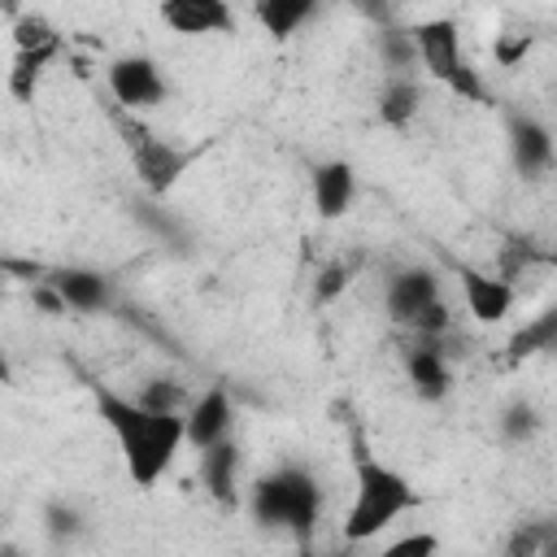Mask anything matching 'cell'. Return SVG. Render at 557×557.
I'll return each instance as SVG.
<instances>
[{
    "mask_svg": "<svg viewBox=\"0 0 557 557\" xmlns=\"http://www.w3.org/2000/svg\"><path fill=\"white\" fill-rule=\"evenodd\" d=\"M104 78H109L113 104H122L131 113H144L165 100V78L157 70V61H148V57H117V61H109Z\"/></svg>",
    "mask_w": 557,
    "mask_h": 557,
    "instance_id": "obj_6",
    "label": "cell"
},
{
    "mask_svg": "<svg viewBox=\"0 0 557 557\" xmlns=\"http://www.w3.org/2000/svg\"><path fill=\"white\" fill-rule=\"evenodd\" d=\"M405 366H409V379H413L418 396L440 400L448 392V366H444V348H435V335H418Z\"/></svg>",
    "mask_w": 557,
    "mask_h": 557,
    "instance_id": "obj_12",
    "label": "cell"
},
{
    "mask_svg": "<svg viewBox=\"0 0 557 557\" xmlns=\"http://www.w3.org/2000/svg\"><path fill=\"white\" fill-rule=\"evenodd\" d=\"M527 48H531V39H527V35L500 39V44H496V61H500V65H513L518 57H527Z\"/></svg>",
    "mask_w": 557,
    "mask_h": 557,
    "instance_id": "obj_23",
    "label": "cell"
},
{
    "mask_svg": "<svg viewBox=\"0 0 557 557\" xmlns=\"http://www.w3.org/2000/svg\"><path fill=\"white\" fill-rule=\"evenodd\" d=\"M178 400H183V387L178 383H165V379H157L139 396V405H148V409H178Z\"/></svg>",
    "mask_w": 557,
    "mask_h": 557,
    "instance_id": "obj_21",
    "label": "cell"
},
{
    "mask_svg": "<svg viewBox=\"0 0 557 557\" xmlns=\"http://www.w3.org/2000/svg\"><path fill=\"white\" fill-rule=\"evenodd\" d=\"M387 553H392V557H400V553H435V535H409V540H396Z\"/></svg>",
    "mask_w": 557,
    "mask_h": 557,
    "instance_id": "obj_24",
    "label": "cell"
},
{
    "mask_svg": "<svg viewBox=\"0 0 557 557\" xmlns=\"http://www.w3.org/2000/svg\"><path fill=\"white\" fill-rule=\"evenodd\" d=\"M313 4L318 0H252V13H257V22H261L265 35L287 39V35H296L309 22Z\"/></svg>",
    "mask_w": 557,
    "mask_h": 557,
    "instance_id": "obj_15",
    "label": "cell"
},
{
    "mask_svg": "<svg viewBox=\"0 0 557 557\" xmlns=\"http://www.w3.org/2000/svg\"><path fill=\"white\" fill-rule=\"evenodd\" d=\"M96 413L113 431L131 483L152 487L183 444V413L178 409H148V405L126 400V396L104 392V387H96Z\"/></svg>",
    "mask_w": 557,
    "mask_h": 557,
    "instance_id": "obj_1",
    "label": "cell"
},
{
    "mask_svg": "<svg viewBox=\"0 0 557 557\" xmlns=\"http://www.w3.org/2000/svg\"><path fill=\"white\" fill-rule=\"evenodd\" d=\"M113 126L122 131V144H126V152H131V165H135L139 183H144L152 196H165V191L183 178V170L191 165V152L165 144L161 135H152V131L139 122V113H131V109H122V104H113Z\"/></svg>",
    "mask_w": 557,
    "mask_h": 557,
    "instance_id": "obj_5",
    "label": "cell"
},
{
    "mask_svg": "<svg viewBox=\"0 0 557 557\" xmlns=\"http://www.w3.org/2000/svg\"><path fill=\"white\" fill-rule=\"evenodd\" d=\"M318 509H322L318 483L300 466H283V470L257 479V487H252V518L265 527H292L305 535L318 522Z\"/></svg>",
    "mask_w": 557,
    "mask_h": 557,
    "instance_id": "obj_4",
    "label": "cell"
},
{
    "mask_svg": "<svg viewBox=\"0 0 557 557\" xmlns=\"http://www.w3.org/2000/svg\"><path fill=\"white\" fill-rule=\"evenodd\" d=\"M57 52H61V39H57V44H44V48H17V52H13L9 96H13L17 104H30V100H35V87H39L44 70L57 61Z\"/></svg>",
    "mask_w": 557,
    "mask_h": 557,
    "instance_id": "obj_13",
    "label": "cell"
},
{
    "mask_svg": "<svg viewBox=\"0 0 557 557\" xmlns=\"http://www.w3.org/2000/svg\"><path fill=\"white\" fill-rule=\"evenodd\" d=\"M553 326H557V313H544L535 326L518 331V335H513V344H509V357L518 361V357H527V352H535V348H548V339H553Z\"/></svg>",
    "mask_w": 557,
    "mask_h": 557,
    "instance_id": "obj_20",
    "label": "cell"
},
{
    "mask_svg": "<svg viewBox=\"0 0 557 557\" xmlns=\"http://www.w3.org/2000/svg\"><path fill=\"white\" fill-rule=\"evenodd\" d=\"M431 300H440V287H435V274H426V270H405L387 283V318L392 322H413Z\"/></svg>",
    "mask_w": 557,
    "mask_h": 557,
    "instance_id": "obj_10",
    "label": "cell"
},
{
    "mask_svg": "<svg viewBox=\"0 0 557 557\" xmlns=\"http://www.w3.org/2000/svg\"><path fill=\"white\" fill-rule=\"evenodd\" d=\"M348 287V265H326L313 283V300H335Z\"/></svg>",
    "mask_w": 557,
    "mask_h": 557,
    "instance_id": "obj_22",
    "label": "cell"
},
{
    "mask_svg": "<svg viewBox=\"0 0 557 557\" xmlns=\"http://www.w3.org/2000/svg\"><path fill=\"white\" fill-rule=\"evenodd\" d=\"M513 161H518L522 174L548 170V161H553V139H548V131H544L540 122H531V117L513 122Z\"/></svg>",
    "mask_w": 557,
    "mask_h": 557,
    "instance_id": "obj_16",
    "label": "cell"
},
{
    "mask_svg": "<svg viewBox=\"0 0 557 557\" xmlns=\"http://www.w3.org/2000/svg\"><path fill=\"white\" fill-rule=\"evenodd\" d=\"M52 287H57V292H61V300H65V305H74V309H100V305L109 300L104 278H100V274H91V270H61V274L52 278Z\"/></svg>",
    "mask_w": 557,
    "mask_h": 557,
    "instance_id": "obj_17",
    "label": "cell"
},
{
    "mask_svg": "<svg viewBox=\"0 0 557 557\" xmlns=\"http://www.w3.org/2000/svg\"><path fill=\"white\" fill-rule=\"evenodd\" d=\"M352 191H357V178H352V165L348 161H322V165H313V209L326 222H335L339 213H348Z\"/></svg>",
    "mask_w": 557,
    "mask_h": 557,
    "instance_id": "obj_9",
    "label": "cell"
},
{
    "mask_svg": "<svg viewBox=\"0 0 557 557\" xmlns=\"http://www.w3.org/2000/svg\"><path fill=\"white\" fill-rule=\"evenodd\" d=\"M413 487L400 470L383 466L370 457L366 440L352 435V505L344 518V540L361 544L370 535H379L383 527H392L405 509H413Z\"/></svg>",
    "mask_w": 557,
    "mask_h": 557,
    "instance_id": "obj_2",
    "label": "cell"
},
{
    "mask_svg": "<svg viewBox=\"0 0 557 557\" xmlns=\"http://www.w3.org/2000/svg\"><path fill=\"white\" fill-rule=\"evenodd\" d=\"M457 278H461V292H466V309L479 318V322H500L513 305V287L505 278H487L470 265H453Z\"/></svg>",
    "mask_w": 557,
    "mask_h": 557,
    "instance_id": "obj_8",
    "label": "cell"
},
{
    "mask_svg": "<svg viewBox=\"0 0 557 557\" xmlns=\"http://www.w3.org/2000/svg\"><path fill=\"white\" fill-rule=\"evenodd\" d=\"M0 383H9V361L0 357Z\"/></svg>",
    "mask_w": 557,
    "mask_h": 557,
    "instance_id": "obj_26",
    "label": "cell"
},
{
    "mask_svg": "<svg viewBox=\"0 0 557 557\" xmlns=\"http://www.w3.org/2000/svg\"><path fill=\"white\" fill-rule=\"evenodd\" d=\"M413 113H418V87H413L409 78L387 83L383 96H379V117H383L387 126H405Z\"/></svg>",
    "mask_w": 557,
    "mask_h": 557,
    "instance_id": "obj_18",
    "label": "cell"
},
{
    "mask_svg": "<svg viewBox=\"0 0 557 557\" xmlns=\"http://www.w3.org/2000/svg\"><path fill=\"white\" fill-rule=\"evenodd\" d=\"M226 431H231V400H226L222 387H213V392H205V396L191 405V413L183 418V440H191L196 448H209V444H218Z\"/></svg>",
    "mask_w": 557,
    "mask_h": 557,
    "instance_id": "obj_11",
    "label": "cell"
},
{
    "mask_svg": "<svg viewBox=\"0 0 557 557\" xmlns=\"http://www.w3.org/2000/svg\"><path fill=\"white\" fill-rule=\"evenodd\" d=\"M531 426H535V422H531V409H527V405H513V409L505 413V431H509V435H527Z\"/></svg>",
    "mask_w": 557,
    "mask_h": 557,
    "instance_id": "obj_25",
    "label": "cell"
},
{
    "mask_svg": "<svg viewBox=\"0 0 557 557\" xmlns=\"http://www.w3.org/2000/svg\"><path fill=\"white\" fill-rule=\"evenodd\" d=\"M61 35L52 30V22L48 17H39V13H22L17 22H13V44L17 48H44V44H57Z\"/></svg>",
    "mask_w": 557,
    "mask_h": 557,
    "instance_id": "obj_19",
    "label": "cell"
},
{
    "mask_svg": "<svg viewBox=\"0 0 557 557\" xmlns=\"http://www.w3.org/2000/svg\"><path fill=\"white\" fill-rule=\"evenodd\" d=\"M161 22L174 35H231L235 26L226 0H161Z\"/></svg>",
    "mask_w": 557,
    "mask_h": 557,
    "instance_id": "obj_7",
    "label": "cell"
},
{
    "mask_svg": "<svg viewBox=\"0 0 557 557\" xmlns=\"http://www.w3.org/2000/svg\"><path fill=\"white\" fill-rule=\"evenodd\" d=\"M409 39H413V52L422 57L426 74L440 78L444 87H453V96L474 100V104L487 100V87H483L479 70H474V65L466 61V52H461V30H457L453 17L413 22V26H409Z\"/></svg>",
    "mask_w": 557,
    "mask_h": 557,
    "instance_id": "obj_3",
    "label": "cell"
},
{
    "mask_svg": "<svg viewBox=\"0 0 557 557\" xmlns=\"http://www.w3.org/2000/svg\"><path fill=\"white\" fill-rule=\"evenodd\" d=\"M235 470H239V448L222 435L218 444L200 448V474H205V487L222 500V505H235Z\"/></svg>",
    "mask_w": 557,
    "mask_h": 557,
    "instance_id": "obj_14",
    "label": "cell"
}]
</instances>
